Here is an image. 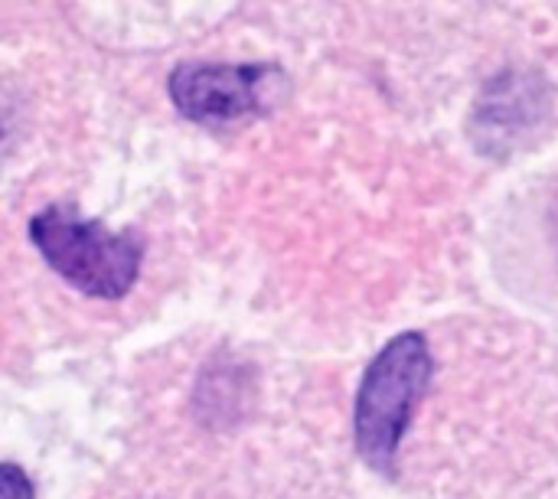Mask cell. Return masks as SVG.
<instances>
[{
	"label": "cell",
	"instance_id": "obj_3",
	"mask_svg": "<svg viewBox=\"0 0 558 499\" xmlns=\"http://www.w3.org/2000/svg\"><path fill=\"white\" fill-rule=\"evenodd\" d=\"M278 88L271 65H180L170 75V98L177 111L196 124H235L258 114Z\"/></svg>",
	"mask_w": 558,
	"mask_h": 499
},
{
	"label": "cell",
	"instance_id": "obj_2",
	"mask_svg": "<svg viewBox=\"0 0 558 499\" xmlns=\"http://www.w3.org/2000/svg\"><path fill=\"white\" fill-rule=\"evenodd\" d=\"M435 363L428 340L418 330L399 333L369 363L353 409V435L360 458L383 474H392L399 445L432 382Z\"/></svg>",
	"mask_w": 558,
	"mask_h": 499
},
{
	"label": "cell",
	"instance_id": "obj_5",
	"mask_svg": "<svg viewBox=\"0 0 558 499\" xmlns=\"http://www.w3.org/2000/svg\"><path fill=\"white\" fill-rule=\"evenodd\" d=\"M0 499H36L29 477L16 464H0Z\"/></svg>",
	"mask_w": 558,
	"mask_h": 499
},
{
	"label": "cell",
	"instance_id": "obj_1",
	"mask_svg": "<svg viewBox=\"0 0 558 499\" xmlns=\"http://www.w3.org/2000/svg\"><path fill=\"white\" fill-rule=\"evenodd\" d=\"M29 239L46 265L72 288L98 301H121L141 275L144 242L134 232H111L65 203L29 219Z\"/></svg>",
	"mask_w": 558,
	"mask_h": 499
},
{
	"label": "cell",
	"instance_id": "obj_4",
	"mask_svg": "<svg viewBox=\"0 0 558 499\" xmlns=\"http://www.w3.org/2000/svg\"><path fill=\"white\" fill-rule=\"evenodd\" d=\"M539 105L546 98L539 95V78L507 72L497 82H490L487 95H481L477 124L481 144L487 147H510L520 131L530 127L533 118H539Z\"/></svg>",
	"mask_w": 558,
	"mask_h": 499
}]
</instances>
